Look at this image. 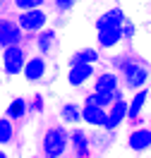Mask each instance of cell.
Masks as SVG:
<instances>
[{
    "label": "cell",
    "instance_id": "6da1fadb",
    "mask_svg": "<svg viewBox=\"0 0 151 158\" xmlns=\"http://www.w3.org/2000/svg\"><path fill=\"white\" fill-rule=\"evenodd\" d=\"M39 153L43 158H62L70 156V139H67V125H50L41 134L39 141Z\"/></svg>",
    "mask_w": 151,
    "mask_h": 158
},
{
    "label": "cell",
    "instance_id": "7a4b0ae2",
    "mask_svg": "<svg viewBox=\"0 0 151 158\" xmlns=\"http://www.w3.org/2000/svg\"><path fill=\"white\" fill-rule=\"evenodd\" d=\"M29 53H31V36H24L22 43L0 48V69H2V77L5 79L19 77Z\"/></svg>",
    "mask_w": 151,
    "mask_h": 158
},
{
    "label": "cell",
    "instance_id": "3957f363",
    "mask_svg": "<svg viewBox=\"0 0 151 158\" xmlns=\"http://www.w3.org/2000/svg\"><path fill=\"white\" fill-rule=\"evenodd\" d=\"M91 89H89V96L99 106H103V108H108L113 101V94H115V89H120V74L118 72H113V69H96V74H94V79L89 81Z\"/></svg>",
    "mask_w": 151,
    "mask_h": 158
},
{
    "label": "cell",
    "instance_id": "277c9868",
    "mask_svg": "<svg viewBox=\"0 0 151 158\" xmlns=\"http://www.w3.org/2000/svg\"><path fill=\"white\" fill-rule=\"evenodd\" d=\"M118 74H120V86L125 89V94L149 86V60L141 55V58L127 62Z\"/></svg>",
    "mask_w": 151,
    "mask_h": 158
},
{
    "label": "cell",
    "instance_id": "5b68a950",
    "mask_svg": "<svg viewBox=\"0 0 151 158\" xmlns=\"http://www.w3.org/2000/svg\"><path fill=\"white\" fill-rule=\"evenodd\" d=\"M125 125H149V86L130 91L127 96V120Z\"/></svg>",
    "mask_w": 151,
    "mask_h": 158
},
{
    "label": "cell",
    "instance_id": "8992f818",
    "mask_svg": "<svg viewBox=\"0 0 151 158\" xmlns=\"http://www.w3.org/2000/svg\"><path fill=\"white\" fill-rule=\"evenodd\" d=\"M12 19L17 22V27H19L27 36H34L36 31H41L43 27H48L50 24V12L46 7H34V10H19L12 15Z\"/></svg>",
    "mask_w": 151,
    "mask_h": 158
},
{
    "label": "cell",
    "instance_id": "52a82bcc",
    "mask_svg": "<svg viewBox=\"0 0 151 158\" xmlns=\"http://www.w3.org/2000/svg\"><path fill=\"white\" fill-rule=\"evenodd\" d=\"M94 31H96V48L99 50H115L120 48V24H111V22L96 17L94 19Z\"/></svg>",
    "mask_w": 151,
    "mask_h": 158
},
{
    "label": "cell",
    "instance_id": "ba28073f",
    "mask_svg": "<svg viewBox=\"0 0 151 158\" xmlns=\"http://www.w3.org/2000/svg\"><path fill=\"white\" fill-rule=\"evenodd\" d=\"M48 74H50V60L39 55V53H29L19 77L24 79L27 84H41V81H46Z\"/></svg>",
    "mask_w": 151,
    "mask_h": 158
},
{
    "label": "cell",
    "instance_id": "9c48e42d",
    "mask_svg": "<svg viewBox=\"0 0 151 158\" xmlns=\"http://www.w3.org/2000/svg\"><path fill=\"white\" fill-rule=\"evenodd\" d=\"M31 46H34V53H39L43 58H50L58 46H60V29H55V27H43L41 31H36L34 36H31Z\"/></svg>",
    "mask_w": 151,
    "mask_h": 158
},
{
    "label": "cell",
    "instance_id": "30bf717a",
    "mask_svg": "<svg viewBox=\"0 0 151 158\" xmlns=\"http://www.w3.org/2000/svg\"><path fill=\"white\" fill-rule=\"evenodd\" d=\"M125 146L134 156H146L151 151V129L149 125H134L130 127L127 137H125Z\"/></svg>",
    "mask_w": 151,
    "mask_h": 158
},
{
    "label": "cell",
    "instance_id": "8fae6325",
    "mask_svg": "<svg viewBox=\"0 0 151 158\" xmlns=\"http://www.w3.org/2000/svg\"><path fill=\"white\" fill-rule=\"evenodd\" d=\"M96 74V65H91V62H77V65H67L65 69V84L70 86V89H84V86H89V81L94 79Z\"/></svg>",
    "mask_w": 151,
    "mask_h": 158
},
{
    "label": "cell",
    "instance_id": "7c38bea8",
    "mask_svg": "<svg viewBox=\"0 0 151 158\" xmlns=\"http://www.w3.org/2000/svg\"><path fill=\"white\" fill-rule=\"evenodd\" d=\"M67 139H70V156L84 158L91 156V139H89V127L84 125H70L67 127Z\"/></svg>",
    "mask_w": 151,
    "mask_h": 158
},
{
    "label": "cell",
    "instance_id": "4fadbf2b",
    "mask_svg": "<svg viewBox=\"0 0 151 158\" xmlns=\"http://www.w3.org/2000/svg\"><path fill=\"white\" fill-rule=\"evenodd\" d=\"M91 139V156H108L113 146H118L120 132H108V129H89Z\"/></svg>",
    "mask_w": 151,
    "mask_h": 158
},
{
    "label": "cell",
    "instance_id": "5bb4252c",
    "mask_svg": "<svg viewBox=\"0 0 151 158\" xmlns=\"http://www.w3.org/2000/svg\"><path fill=\"white\" fill-rule=\"evenodd\" d=\"M82 106V125L89 129H101L103 127V120H106V108L99 106L96 101L89 96V91L84 94V101L79 103Z\"/></svg>",
    "mask_w": 151,
    "mask_h": 158
},
{
    "label": "cell",
    "instance_id": "9a60e30c",
    "mask_svg": "<svg viewBox=\"0 0 151 158\" xmlns=\"http://www.w3.org/2000/svg\"><path fill=\"white\" fill-rule=\"evenodd\" d=\"M24 36H27V34L17 27V22L12 19V15H0V48L22 43Z\"/></svg>",
    "mask_w": 151,
    "mask_h": 158
},
{
    "label": "cell",
    "instance_id": "2e32d148",
    "mask_svg": "<svg viewBox=\"0 0 151 158\" xmlns=\"http://www.w3.org/2000/svg\"><path fill=\"white\" fill-rule=\"evenodd\" d=\"M103 60V50H99L96 46H82L74 48L67 55V65H77V62H91V65H99Z\"/></svg>",
    "mask_w": 151,
    "mask_h": 158
},
{
    "label": "cell",
    "instance_id": "e0dca14e",
    "mask_svg": "<svg viewBox=\"0 0 151 158\" xmlns=\"http://www.w3.org/2000/svg\"><path fill=\"white\" fill-rule=\"evenodd\" d=\"M58 118H60L62 125H79L82 122V106L77 101H62L58 106Z\"/></svg>",
    "mask_w": 151,
    "mask_h": 158
},
{
    "label": "cell",
    "instance_id": "ac0fdd59",
    "mask_svg": "<svg viewBox=\"0 0 151 158\" xmlns=\"http://www.w3.org/2000/svg\"><path fill=\"white\" fill-rule=\"evenodd\" d=\"M2 115H7L12 122H17V125H19L22 120L29 118V110H27V98H24V96H15V98L10 101V106L5 108V113H2Z\"/></svg>",
    "mask_w": 151,
    "mask_h": 158
},
{
    "label": "cell",
    "instance_id": "d6986e66",
    "mask_svg": "<svg viewBox=\"0 0 151 158\" xmlns=\"http://www.w3.org/2000/svg\"><path fill=\"white\" fill-rule=\"evenodd\" d=\"M17 139V122H12L7 115H0V146L10 148Z\"/></svg>",
    "mask_w": 151,
    "mask_h": 158
},
{
    "label": "cell",
    "instance_id": "ffe728a7",
    "mask_svg": "<svg viewBox=\"0 0 151 158\" xmlns=\"http://www.w3.org/2000/svg\"><path fill=\"white\" fill-rule=\"evenodd\" d=\"M137 36H139V24H137V22H132L130 17H127V19L120 24V39H122L120 46L134 43V41H137Z\"/></svg>",
    "mask_w": 151,
    "mask_h": 158
},
{
    "label": "cell",
    "instance_id": "44dd1931",
    "mask_svg": "<svg viewBox=\"0 0 151 158\" xmlns=\"http://www.w3.org/2000/svg\"><path fill=\"white\" fill-rule=\"evenodd\" d=\"M99 17L106 19V22H111V24H122V22L127 19V10H125L122 5H108Z\"/></svg>",
    "mask_w": 151,
    "mask_h": 158
},
{
    "label": "cell",
    "instance_id": "7402d4cb",
    "mask_svg": "<svg viewBox=\"0 0 151 158\" xmlns=\"http://www.w3.org/2000/svg\"><path fill=\"white\" fill-rule=\"evenodd\" d=\"M50 7H53V15H62V17H67L74 7H77V2L79 0H48Z\"/></svg>",
    "mask_w": 151,
    "mask_h": 158
},
{
    "label": "cell",
    "instance_id": "603a6c76",
    "mask_svg": "<svg viewBox=\"0 0 151 158\" xmlns=\"http://www.w3.org/2000/svg\"><path fill=\"white\" fill-rule=\"evenodd\" d=\"M27 110H29V115H41L43 110H46V98H43V94H34L27 98Z\"/></svg>",
    "mask_w": 151,
    "mask_h": 158
},
{
    "label": "cell",
    "instance_id": "cb8c5ba5",
    "mask_svg": "<svg viewBox=\"0 0 151 158\" xmlns=\"http://www.w3.org/2000/svg\"><path fill=\"white\" fill-rule=\"evenodd\" d=\"M10 5L15 10H34V7H46L48 0H10Z\"/></svg>",
    "mask_w": 151,
    "mask_h": 158
},
{
    "label": "cell",
    "instance_id": "d4e9b609",
    "mask_svg": "<svg viewBox=\"0 0 151 158\" xmlns=\"http://www.w3.org/2000/svg\"><path fill=\"white\" fill-rule=\"evenodd\" d=\"M7 5H10V0H0V15L7 12Z\"/></svg>",
    "mask_w": 151,
    "mask_h": 158
},
{
    "label": "cell",
    "instance_id": "484cf974",
    "mask_svg": "<svg viewBox=\"0 0 151 158\" xmlns=\"http://www.w3.org/2000/svg\"><path fill=\"white\" fill-rule=\"evenodd\" d=\"M0 158H7V148H2V146H0Z\"/></svg>",
    "mask_w": 151,
    "mask_h": 158
},
{
    "label": "cell",
    "instance_id": "4316f807",
    "mask_svg": "<svg viewBox=\"0 0 151 158\" xmlns=\"http://www.w3.org/2000/svg\"><path fill=\"white\" fill-rule=\"evenodd\" d=\"M2 84H5V77H2V69H0V89H2Z\"/></svg>",
    "mask_w": 151,
    "mask_h": 158
}]
</instances>
